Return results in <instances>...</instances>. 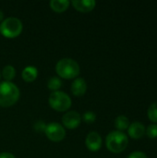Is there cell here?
<instances>
[{"label": "cell", "instance_id": "obj_1", "mask_svg": "<svg viewBox=\"0 0 157 158\" xmlns=\"http://www.w3.org/2000/svg\"><path fill=\"white\" fill-rule=\"evenodd\" d=\"M19 94V90L16 84L11 81H2L0 83V106H12L18 102Z\"/></svg>", "mask_w": 157, "mask_h": 158}, {"label": "cell", "instance_id": "obj_2", "mask_svg": "<svg viewBox=\"0 0 157 158\" xmlns=\"http://www.w3.org/2000/svg\"><path fill=\"white\" fill-rule=\"evenodd\" d=\"M56 71L60 78L66 80L75 79L81 72L80 66L77 61L72 58H62L56 65Z\"/></svg>", "mask_w": 157, "mask_h": 158}, {"label": "cell", "instance_id": "obj_3", "mask_svg": "<svg viewBox=\"0 0 157 158\" xmlns=\"http://www.w3.org/2000/svg\"><path fill=\"white\" fill-rule=\"evenodd\" d=\"M129 143L128 136L123 131H111L105 139V144L107 149L115 154L123 152Z\"/></svg>", "mask_w": 157, "mask_h": 158}, {"label": "cell", "instance_id": "obj_4", "mask_svg": "<svg viewBox=\"0 0 157 158\" xmlns=\"http://www.w3.org/2000/svg\"><path fill=\"white\" fill-rule=\"evenodd\" d=\"M23 29L22 22L18 18L10 17L4 19L0 24V32L6 38H16L18 37Z\"/></svg>", "mask_w": 157, "mask_h": 158}, {"label": "cell", "instance_id": "obj_5", "mask_svg": "<svg viewBox=\"0 0 157 158\" xmlns=\"http://www.w3.org/2000/svg\"><path fill=\"white\" fill-rule=\"evenodd\" d=\"M49 105L57 112H65L71 106V99L64 92H52L49 96Z\"/></svg>", "mask_w": 157, "mask_h": 158}, {"label": "cell", "instance_id": "obj_6", "mask_svg": "<svg viewBox=\"0 0 157 158\" xmlns=\"http://www.w3.org/2000/svg\"><path fill=\"white\" fill-rule=\"evenodd\" d=\"M44 133L46 137L54 143L61 142L66 137L65 128L57 122H51L47 124L44 129Z\"/></svg>", "mask_w": 157, "mask_h": 158}, {"label": "cell", "instance_id": "obj_7", "mask_svg": "<svg viewBox=\"0 0 157 158\" xmlns=\"http://www.w3.org/2000/svg\"><path fill=\"white\" fill-rule=\"evenodd\" d=\"M81 122V116L77 111H68L62 117L63 125L68 130L77 129Z\"/></svg>", "mask_w": 157, "mask_h": 158}, {"label": "cell", "instance_id": "obj_8", "mask_svg": "<svg viewBox=\"0 0 157 158\" xmlns=\"http://www.w3.org/2000/svg\"><path fill=\"white\" fill-rule=\"evenodd\" d=\"M102 137L100 134L96 131H92L90 132L85 140V144L88 150L92 152H97L101 149L102 147Z\"/></svg>", "mask_w": 157, "mask_h": 158}, {"label": "cell", "instance_id": "obj_9", "mask_svg": "<svg viewBox=\"0 0 157 158\" xmlns=\"http://www.w3.org/2000/svg\"><path fill=\"white\" fill-rule=\"evenodd\" d=\"M71 5L78 11L87 13L95 7L96 2L94 0H72Z\"/></svg>", "mask_w": 157, "mask_h": 158}, {"label": "cell", "instance_id": "obj_10", "mask_svg": "<svg viewBox=\"0 0 157 158\" xmlns=\"http://www.w3.org/2000/svg\"><path fill=\"white\" fill-rule=\"evenodd\" d=\"M87 91V83L83 78H77L71 83V93L77 97H81L85 94Z\"/></svg>", "mask_w": 157, "mask_h": 158}, {"label": "cell", "instance_id": "obj_11", "mask_svg": "<svg viewBox=\"0 0 157 158\" xmlns=\"http://www.w3.org/2000/svg\"><path fill=\"white\" fill-rule=\"evenodd\" d=\"M128 133L133 139H140L145 134V127L141 122H133L130 124L128 128Z\"/></svg>", "mask_w": 157, "mask_h": 158}, {"label": "cell", "instance_id": "obj_12", "mask_svg": "<svg viewBox=\"0 0 157 158\" xmlns=\"http://www.w3.org/2000/svg\"><path fill=\"white\" fill-rule=\"evenodd\" d=\"M38 76V69L34 66H27L23 69L21 77L26 82H32Z\"/></svg>", "mask_w": 157, "mask_h": 158}, {"label": "cell", "instance_id": "obj_13", "mask_svg": "<svg viewBox=\"0 0 157 158\" xmlns=\"http://www.w3.org/2000/svg\"><path fill=\"white\" fill-rule=\"evenodd\" d=\"M50 7L52 10L57 13H61L66 11L68 8L69 1L68 0H51L50 1Z\"/></svg>", "mask_w": 157, "mask_h": 158}, {"label": "cell", "instance_id": "obj_14", "mask_svg": "<svg viewBox=\"0 0 157 158\" xmlns=\"http://www.w3.org/2000/svg\"><path fill=\"white\" fill-rule=\"evenodd\" d=\"M130 126V120L126 116H118L115 120V127L118 129V131H123L127 130Z\"/></svg>", "mask_w": 157, "mask_h": 158}, {"label": "cell", "instance_id": "obj_15", "mask_svg": "<svg viewBox=\"0 0 157 158\" xmlns=\"http://www.w3.org/2000/svg\"><path fill=\"white\" fill-rule=\"evenodd\" d=\"M2 76L6 81H11L16 76V69L11 65H6L2 69Z\"/></svg>", "mask_w": 157, "mask_h": 158}, {"label": "cell", "instance_id": "obj_16", "mask_svg": "<svg viewBox=\"0 0 157 158\" xmlns=\"http://www.w3.org/2000/svg\"><path fill=\"white\" fill-rule=\"evenodd\" d=\"M61 86H62V81L59 78L52 77L48 80L47 87L49 90H51L53 92H56V91H58V89H60Z\"/></svg>", "mask_w": 157, "mask_h": 158}, {"label": "cell", "instance_id": "obj_17", "mask_svg": "<svg viewBox=\"0 0 157 158\" xmlns=\"http://www.w3.org/2000/svg\"><path fill=\"white\" fill-rule=\"evenodd\" d=\"M148 118L151 121L157 123V102L153 103L148 108Z\"/></svg>", "mask_w": 157, "mask_h": 158}, {"label": "cell", "instance_id": "obj_18", "mask_svg": "<svg viewBox=\"0 0 157 158\" xmlns=\"http://www.w3.org/2000/svg\"><path fill=\"white\" fill-rule=\"evenodd\" d=\"M81 119L87 123V124H91L93 123L96 119V115L95 113H93V111H87L83 114V116L81 117Z\"/></svg>", "mask_w": 157, "mask_h": 158}, {"label": "cell", "instance_id": "obj_19", "mask_svg": "<svg viewBox=\"0 0 157 158\" xmlns=\"http://www.w3.org/2000/svg\"><path fill=\"white\" fill-rule=\"evenodd\" d=\"M146 134L149 138L155 139L157 138V124H151L146 129Z\"/></svg>", "mask_w": 157, "mask_h": 158}, {"label": "cell", "instance_id": "obj_20", "mask_svg": "<svg viewBox=\"0 0 157 158\" xmlns=\"http://www.w3.org/2000/svg\"><path fill=\"white\" fill-rule=\"evenodd\" d=\"M127 158H147V156L143 152L136 151V152H133L130 155H129V156Z\"/></svg>", "mask_w": 157, "mask_h": 158}, {"label": "cell", "instance_id": "obj_21", "mask_svg": "<svg viewBox=\"0 0 157 158\" xmlns=\"http://www.w3.org/2000/svg\"><path fill=\"white\" fill-rule=\"evenodd\" d=\"M45 124L43 122V121H38L35 123L34 125V129L37 131H43L44 132V129H45Z\"/></svg>", "mask_w": 157, "mask_h": 158}, {"label": "cell", "instance_id": "obj_22", "mask_svg": "<svg viewBox=\"0 0 157 158\" xmlns=\"http://www.w3.org/2000/svg\"><path fill=\"white\" fill-rule=\"evenodd\" d=\"M0 158H16L15 156L11 153H7V152H4V153H0Z\"/></svg>", "mask_w": 157, "mask_h": 158}, {"label": "cell", "instance_id": "obj_23", "mask_svg": "<svg viewBox=\"0 0 157 158\" xmlns=\"http://www.w3.org/2000/svg\"><path fill=\"white\" fill-rule=\"evenodd\" d=\"M3 20H4V13L2 10H0V21L2 22Z\"/></svg>", "mask_w": 157, "mask_h": 158}, {"label": "cell", "instance_id": "obj_24", "mask_svg": "<svg viewBox=\"0 0 157 158\" xmlns=\"http://www.w3.org/2000/svg\"><path fill=\"white\" fill-rule=\"evenodd\" d=\"M0 78H1V73H0Z\"/></svg>", "mask_w": 157, "mask_h": 158}]
</instances>
